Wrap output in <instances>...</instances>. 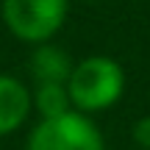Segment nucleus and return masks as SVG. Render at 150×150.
Instances as JSON below:
<instances>
[{
  "mask_svg": "<svg viewBox=\"0 0 150 150\" xmlns=\"http://www.w3.org/2000/svg\"><path fill=\"white\" fill-rule=\"evenodd\" d=\"M25 150H106V142L92 117L70 111L64 117L39 120L28 134Z\"/></svg>",
  "mask_w": 150,
  "mask_h": 150,
  "instance_id": "3",
  "label": "nucleus"
},
{
  "mask_svg": "<svg viewBox=\"0 0 150 150\" xmlns=\"http://www.w3.org/2000/svg\"><path fill=\"white\" fill-rule=\"evenodd\" d=\"M70 0H3L0 17L14 39L28 45H45L64 28Z\"/></svg>",
  "mask_w": 150,
  "mask_h": 150,
  "instance_id": "2",
  "label": "nucleus"
},
{
  "mask_svg": "<svg viewBox=\"0 0 150 150\" xmlns=\"http://www.w3.org/2000/svg\"><path fill=\"white\" fill-rule=\"evenodd\" d=\"M31 106L39 114V120H53V117H64V114L75 111L67 83H42L33 86L31 92Z\"/></svg>",
  "mask_w": 150,
  "mask_h": 150,
  "instance_id": "6",
  "label": "nucleus"
},
{
  "mask_svg": "<svg viewBox=\"0 0 150 150\" xmlns=\"http://www.w3.org/2000/svg\"><path fill=\"white\" fill-rule=\"evenodd\" d=\"M31 89L14 75L0 72V139L11 136L31 117Z\"/></svg>",
  "mask_w": 150,
  "mask_h": 150,
  "instance_id": "4",
  "label": "nucleus"
},
{
  "mask_svg": "<svg viewBox=\"0 0 150 150\" xmlns=\"http://www.w3.org/2000/svg\"><path fill=\"white\" fill-rule=\"evenodd\" d=\"M72 67H75V61L67 56V50H61L59 45H53V42L36 45L31 59H28V72H31V78H33V86L67 83Z\"/></svg>",
  "mask_w": 150,
  "mask_h": 150,
  "instance_id": "5",
  "label": "nucleus"
},
{
  "mask_svg": "<svg viewBox=\"0 0 150 150\" xmlns=\"http://www.w3.org/2000/svg\"><path fill=\"white\" fill-rule=\"evenodd\" d=\"M72 108L78 114H100L111 108L125 92V70L111 56H86L75 61L67 81Z\"/></svg>",
  "mask_w": 150,
  "mask_h": 150,
  "instance_id": "1",
  "label": "nucleus"
},
{
  "mask_svg": "<svg viewBox=\"0 0 150 150\" xmlns=\"http://www.w3.org/2000/svg\"><path fill=\"white\" fill-rule=\"evenodd\" d=\"M134 142L139 145V150H150V114L134 122Z\"/></svg>",
  "mask_w": 150,
  "mask_h": 150,
  "instance_id": "7",
  "label": "nucleus"
}]
</instances>
